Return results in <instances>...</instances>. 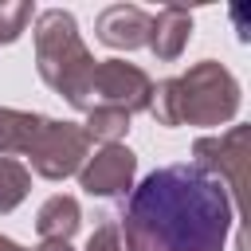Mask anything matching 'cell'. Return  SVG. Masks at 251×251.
Instances as JSON below:
<instances>
[{"mask_svg": "<svg viewBox=\"0 0 251 251\" xmlns=\"http://www.w3.org/2000/svg\"><path fill=\"white\" fill-rule=\"evenodd\" d=\"M235 224L227 188L196 165L153 169L122 208V251H224Z\"/></svg>", "mask_w": 251, "mask_h": 251, "instance_id": "6da1fadb", "label": "cell"}, {"mask_svg": "<svg viewBox=\"0 0 251 251\" xmlns=\"http://www.w3.org/2000/svg\"><path fill=\"white\" fill-rule=\"evenodd\" d=\"M239 102L243 90L235 75L224 63L204 59L176 78H161L153 86L149 114L157 126H224L239 114Z\"/></svg>", "mask_w": 251, "mask_h": 251, "instance_id": "7a4b0ae2", "label": "cell"}, {"mask_svg": "<svg viewBox=\"0 0 251 251\" xmlns=\"http://www.w3.org/2000/svg\"><path fill=\"white\" fill-rule=\"evenodd\" d=\"M94 55L78 35V20L67 8H47L35 16V67L39 78L67 98L75 110H90V82H94Z\"/></svg>", "mask_w": 251, "mask_h": 251, "instance_id": "3957f363", "label": "cell"}, {"mask_svg": "<svg viewBox=\"0 0 251 251\" xmlns=\"http://www.w3.org/2000/svg\"><path fill=\"white\" fill-rule=\"evenodd\" d=\"M24 157L31 161V173H39L43 180H67L90 157V137L82 133L78 122H55V118H47Z\"/></svg>", "mask_w": 251, "mask_h": 251, "instance_id": "277c9868", "label": "cell"}, {"mask_svg": "<svg viewBox=\"0 0 251 251\" xmlns=\"http://www.w3.org/2000/svg\"><path fill=\"white\" fill-rule=\"evenodd\" d=\"M192 165L204 169L208 176H216L231 204L243 200V184H247V161H251V126H231L220 137H196L192 141Z\"/></svg>", "mask_w": 251, "mask_h": 251, "instance_id": "5b68a950", "label": "cell"}, {"mask_svg": "<svg viewBox=\"0 0 251 251\" xmlns=\"http://www.w3.org/2000/svg\"><path fill=\"white\" fill-rule=\"evenodd\" d=\"M90 102L110 106L122 114H141L153 102V78L126 59H98L94 63V82H90Z\"/></svg>", "mask_w": 251, "mask_h": 251, "instance_id": "8992f818", "label": "cell"}, {"mask_svg": "<svg viewBox=\"0 0 251 251\" xmlns=\"http://www.w3.org/2000/svg\"><path fill=\"white\" fill-rule=\"evenodd\" d=\"M137 176V157L126 145H102L94 157L82 161L78 169V188L86 196H129Z\"/></svg>", "mask_w": 251, "mask_h": 251, "instance_id": "52a82bcc", "label": "cell"}, {"mask_svg": "<svg viewBox=\"0 0 251 251\" xmlns=\"http://www.w3.org/2000/svg\"><path fill=\"white\" fill-rule=\"evenodd\" d=\"M94 31L114 51H137L149 39V12L137 8V4H110V8L98 12Z\"/></svg>", "mask_w": 251, "mask_h": 251, "instance_id": "ba28073f", "label": "cell"}, {"mask_svg": "<svg viewBox=\"0 0 251 251\" xmlns=\"http://www.w3.org/2000/svg\"><path fill=\"white\" fill-rule=\"evenodd\" d=\"M188 39H192V12H184V8H161L157 16H149V39H145V47L161 63L180 59V51L188 47Z\"/></svg>", "mask_w": 251, "mask_h": 251, "instance_id": "9c48e42d", "label": "cell"}, {"mask_svg": "<svg viewBox=\"0 0 251 251\" xmlns=\"http://www.w3.org/2000/svg\"><path fill=\"white\" fill-rule=\"evenodd\" d=\"M78 224H82V208H78V200L67 196V192L47 196V200L39 204V212H35V231H39L43 239H63V243H71V235L78 231Z\"/></svg>", "mask_w": 251, "mask_h": 251, "instance_id": "30bf717a", "label": "cell"}, {"mask_svg": "<svg viewBox=\"0 0 251 251\" xmlns=\"http://www.w3.org/2000/svg\"><path fill=\"white\" fill-rule=\"evenodd\" d=\"M43 114H31V110H12V106H0V157H12V153H27L35 133L43 129Z\"/></svg>", "mask_w": 251, "mask_h": 251, "instance_id": "8fae6325", "label": "cell"}, {"mask_svg": "<svg viewBox=\"0 0 251 251\" xmlns=\"http://www.w3.org/2000/svg\"><path fill=\"white\" fill-rule=\"evenodd\" d=\"M82 133L90 141H102V145H122V137L129 133V114L110 110V106H90L86 122H82Z\"/></svg>", "mask_w": 251, "mask_h": 251, "instance_id": "7c38bea8", "label": "cell"}, {"mask_svg": "<svg viewBox=\"0 0 251 251\" xmlns=\"http://www.w3.org/2000/svg\"><path fill=\"white\" fill-rule=\"evenodd\" d=\"M31 188V169L16 157H0V216L16 212Z\"/></svg>", "mask_w": 251, "mask_h": 251, "instance_id": "4fadbf2b", "label": "cell"}, {"mask_svg": "<svg viewBox=\"0 0 251 251\" xmlns=\"http://www.w3.org/2000/svg\"><path fill=\"white\" fill-rule=\"evenodd\" d=\"M31 16H35V8L27 0H0V43H16L27 31Z\"/></svg>", "mask_w": 251, "mask_h": 251, "instance_id": "5bb4252c", "label": "cell"}, {"mask_svg": "<svg viewBox=\"0 0 251 251\" xmlns=\"http://www.w3.org/2000/svg\"><path fill=\"white\" fill-rule=\"evenodd\" d=\"M82 251H122V231H118V224H98V227L90 231V239H86Z\"/></svg>", "mask_w": 251, "mask_h": 251, "instance_id": "9a60e30c", "label": "cell"}, {"mask_svg": "<svg viewBox=\"0 0 251 251\" xmlns=\"http://www.w3.org/2000/svg\"><path fill=\"white\" fill-rule=\"evenodd\" d=\"M35 251H75V247H71V243H63V239H43Z\"/></svg>", "mask_w": 251, "mask_h": 251, "instance_id": "2e32d148", "label": "cell"}, {"mask_svg": "<svg viewBox=\"0 0 251 251\" xmlns=\"http://www.w3.org/2000/svg\"><path fill=\"white\" fill-rule=\"evenodd\" d=\"M0 251H27V247H20L16 239H8V235H0Z\"/></svg>", "mask_w": 251, "mask_h": 251, "instance_id": "e0dca14e", "label": "cell"}]
</instances>
